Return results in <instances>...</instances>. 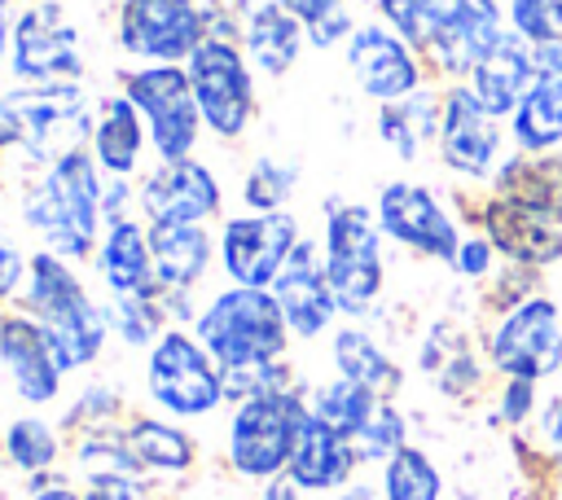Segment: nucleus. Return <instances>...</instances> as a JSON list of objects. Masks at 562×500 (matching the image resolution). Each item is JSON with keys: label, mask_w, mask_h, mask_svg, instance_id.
I'll return each instance as SVG.
<instances>
[{"label": "nucleus", "mask_w": 562, "mask_h": 500, "mask_svg": "<svg viewBox=\"0 0 562 500\" xmlns=\"http://www.w3.org/2000/svg\"><path fill=\"white\" fill-rule=\"evenodd\" d=\"M22 311L40 320V329L48 333V342H53V351H57L66 373L88 368L105 351V338L114 333L110 307H101L88 294V285L75 276L70 259H61L53 250H35L26 259Z\"/></svg>", "instance_id": "obj_1"}, {"label": "nucleus", "mask_w": 562, "mask_h": 500, "mask_svg": "<svg viewBox=\"0 0 562 500\" xmlns=\"http://www.w3.org/2000/svg\"><path fill=\"white\" fill-rule=\"evenodd\" d=\"M105 197V175L92 158L88 145L61 154L26 193L22 202V219L26 228H35L44 237V250L61 254V259H88L97 254V228L105 219L101 211Z\"/></svg>", "instance_id": "obj_2"}, {"label": "nucleus", "mask_w": 562, "mask_h": 500, "mask_svg": "<svg viewBox=\"0 0 562 500\" xmlns=\"http://www.w3.org/2000/svg\"><path fill=\"white\" fill-rule=\"evenodd\" d=\"M193 333L220 360V368H250V364L285 360V346L294 338L277 294L250 289V285L220 289L193 316Z\"/></svg>", "instance_id": "obj_3"}, {"label": "nucleus", "mask_w": 562, "mask_h": 500, "mask_svg": "<svg viewBox=\"0 0 562 500\" xmlns=\"http://www.w3.org/2000/svg\"><path fill=\"white\" fill-rule=\"evenodd\" d=\"M92 136L79 83H26L0 96V149H22L35 162H57Z\"/></svg>", "instance_id": "obj_4"}, {"label": "nucleus", "mask_w": 562, "mask_h": 500, "mask_svg": "<svg viewBox=\"0 0 562 500\" xmlns=\"http://www.w3.org/2000/svg\"><path fill=\"white\" fill-rule=\"evenodd\" d=\"M325 276L342 316H364L386 281L382 268V228L369 206L329 202L325 206Z\"/></svg>", "instance_id": "obj_5"}, {"label": "nucleus", "mask_w": 562, "mask_h": 500, "mask_svg": "<svg viewBox=\"0 0 562 500\" xmlns=\"http://www.w3.org/2000/svg\"><path fill=\"white\" fill-rule=\"evenodd\" d=\"M303 421H307V395L303 390H272V395H255V399L233 404L228 443H224L233 474L255 478V482L285 474Z\"/></svg>", "instance_id": "obj_6"}, {"label": "nucleus", "mask_w": 562, "mask_h": 500, "mask_svg": "<svg viewBox=\"0 0 562 500\" xmlns=\"http://www.w3.org/2000/svg\"><path fill=\"white\" fill-rule=\"evenodd\" d=\"M145 390L176 421H198V417H211L220 404H228L220 360L189 329H167L149 346V355H145Z\"/></svg>", "instance_id": "obj_7"}, {"label": "nucleus", "mask_w": 562, "mask_h": 500, "mask_svg": "<svg viewBox=\"0 0 562 500\" xmlns=\"http://www.w3.org/2000/svg\"><path fill=\"white\" fill-rule=\"evenodd\" d=\"M127 101L140 110L158 162H184L198 149L202 110L184 66H140L123 75Z\"/></svg>", "instance_id": "obj_8"}, {"label": "nucleus", "mask_w": 562, "mask_h": 500, "mask_svg": "<svg viewBox=\"0 0 562 500\" xmlns=\"http://www.w3.org/2000/svg\"><path fill=\"white\" fill-rule=\"evenodd\" d=\"M184 70L202 110V127H211V136L220 140L246 136L255 118V75L246 66V48L237 39L206 35L184 61Z\"/></svg>", "instance_id": "obj_9"}, {"label": "nucleus", "mask_w": 562, "mask_h": 500, "mask_svg": "<svg viewBox=\"0 0 562 500\" xmlns=\"http://www.w3.org/2000/svg\"><path fill=\"white\" fill-rule=\"evenodd\" d=\"M211 35V4L202 0H123L119 48L154 66H180Z\"/></svg>", "instance_id": "obj_10"}, {"label": "nucleus", "mask_w": 562, "mask_h": 500, "mask_svg": "<svg viewBox=\"0 0 562 500\" xmlns=\"http://www.w3.org/2000/svg\"><path fill=\"white\" fill-rule=\"evenodd\" d=\"M9 66L22 83H79L83 79L79 26L57 0H35L13 18Z\"/></svg>", "instance_id": "obj_11"}, {"label": "nucleus", "mask_w": 562, "mask_h": 500, "mask_svg": "<svg viewBox=\"0 0 562 500\" xmlns=\"http://www.w3.org/2000/svg\"><path fill=\"white\" fill-rule=\"evenodd\" d=\"M487 355L505 377L540 382L562 368V307L544 294H527L496 320Z\"/></svg>", "instance_id": "obj_12"}, {"label": "nucleus", "mask_w": 562, "mask_h": 500, "mask_svg": "<svg viewBox=\"0 0 562 500\" xmlns=\"http://www.w3.org/2000/svg\"><path fill=\"white\" fill-rule=\"evenodd\" d=\"M501 35L496 0H422V53L452 79H470Z\"/></svg>", "instance_id": "obj_13"}, {"label": "nucleus", "mask_w": 562, "mask_h": 500, "mask_svg": "<svg viewBox=\"0 0 562 500\" xmlns=\"http://www.w3.org/2000/svg\"><path fill=\"white\" fill-rule=\"evenodd\" d=\"M299 219L290 211H250V215H233L224 219L220 232V259L233 285H250V289H272V281L281 276V268L290 263L294 246H299Z\"/></svg>", "instance_id": "obj_14"}, {"label": "nucleus", "mask_w": 562, "mask_h": 500, "mask_svg": "<svg viewBox=\"0 0 562 500\" xmlns=\"http://www.w3.org/2000/svg\"><path fill=\"white\" fill-rule=\"evenodd\" d=\"M373 215H378V228L391 241H400L404 250H417V254L439 259V263H452L461 250V232H457L452 215L443 211V202L426 184H413V180L382 184Z\"/></svg>", "instance_id": "obj_15"}, {"label": "nucleus", "mask_w": 562, "mask_h": 500, "mask_svg": "<svg viewBox=\"0 0 562 500\" xmlns=\"http://www.w3.org/2000/svg\"><path fill=\"white\" fill-rule=\"evenodd\" d=\"M483 232L522 268H549L562 259V215L527 193L496 189V197L483 206Z\"/></svg>", "instance_id": "obj_16"}, {"label": "nucleus", "mask_w": 562, "mask_h": 500, "mask_svg": "<svg viewBox=\"0 0 562 500\" xmlns=\"http://www.w3.org/2000/svg\"><path fill=\"white\" fill-rule=\"evenodd\" d=\"M220 202H224L220 180L198 158L158 162L136 189V206L145 224H206L220 215Z\"/></svg>", "instance_id": "obj_17"}, {"label": "nucleus", "mask_w": 562, "mask_h": 500, "mask_svg": "<svg viewBox=\"0 0 562 500\" xmlns=\"http://www.w3.org/2000/svg\"><path fill=\"white\" fill-rule=\"evenodd\" d=\"M439 158L448 171L465 180H483L496 167L501 154V127L496 114L483 110V101L470 92V83H452L443 92V114H439Z\"/></svg>", "instance_id": "obj_18"}, {"label": "nucleus", "mask_w": 562, "mask_h": 500, "mask_svg": "<svg viewBox=\"0 0 562 500\" xmlns=\"http://www.w3.org/2000/svg\"><path fill=\"white\" fill-rule=\"evenodd\" d=\"M347 70L356 79V88L364 96H373L378 105L400 101L408 92L422 88V66L408 39H400L391 26H356L347 39Z\"/></svg>", "instance_id": "obj_19"}, {"label": "nucleus", "mask_w": 562, "mask_h": 500, "mask_svg": "<svg viewBox=\"0 0 562 500\" xmlns=\"http://www.w3.org/2000/svg\"><path fill=\"white\" fill-rule=\"evenodd\" d=\"M0 368L13 382V395L31 408H44L61 395V360L48 342V333L40 329L35 316L26 311H4L0 316Z\"/></svg>", "instance_id": "obj_20"}, {"label": "nucleus", "mask_w": 562, "mask_h": 500, "mask_svg": "<svg viewBox=\"0 0 562 500\" xmlns=\"http://www.w3.org/2000/svg\"><path fill=\"white\" fill-rule=\"evenodd\" d=\"M272 294H277V303L285 311L290 333L303 338V342L321 338L338 316V303H334V289H329V276H325V254H316L312 241L294 246L290 263L272 281Z\"/></svg>", "instance_id": "obj_21"}, {"label": "nucleus", "mask_w": 562, "mask_h": 500, "mask_svg": "<svg viewBox=\"0 0 562 500\" xmlns=\"http://www.w3.org/2000/svg\"><path fill=\"white\" fill-rule=\"evenodd\" d=\"M540 75L509 114V136L518 154H553L562 145V44H536Z\"/></svg>", "instance_id": "obj_22"}, {"label": "nucleus", "mask_w": 562, "mask_h": 500, "mask_svg": "<svg viewBox=\"0 0 562 500\" xmlns=\"http://www.w3.org/2000/svg\"><path fill=\"white\" fill-rule=\"evenodd\" d=\"M540 61H536V44L522 39L518 31H505L470 70V92L483 101L487 114L505 118L518 110V101L527 96V88L536 83Z\"/></svg>", "instance_id": "obj_23"}, {"label": "nucleus", "mask_w": 562, "mask_h": 500, "mask_svg": "<svg viewBox=\"0 0 562 500\" xmlns=\"http://www.w3.org/2000/svg\"><path fill=\"white\" fill-rule=\"evenodd\" d=\"M356 465H360L356 447H351L338 430H329L325 421H316V417L307 412V421H303V430H299V443H294V456H290V465H285L290 482H294L299 491L329 496V491H338V487L351 482Z\"/></svg>", "instance_id": "obj_24"}, {"label": "nucleus", "mask_w": 562, "mask_h": 500, "mask_svg": "<svg viewBox=\"0 0 562 500\" xmlns=\"http://www.w3.org/2000/svg\"><path fill=\"white\" fill-rule=\"evenodd\" d=\"M97 276L110 289V298H136V294H162L154 276V254H149V224L140 219H119L105 228V241L97 246Z\"/></svg>", "instance_id": "obj_25"}, {"label": "nucleus", "mask_w": 562, "mask_h": 500, "mask_svg": "<svg viewBox=\"0 0 562 500\" xmlns=\"http://www.w3.org/2000/svg\"><path fill=\"white\" fill-rule=\"evenodd\" d=\"M140 110L127 101V92H110L97 101V118H92V136H88V149L101 167V175H119V180H132L136 167H140V154H145V127H140Z\"/></svg>", "instance_id": "obj_26"}, {"label": "nucleus", "mask_w": 562, "mask_h": 500, "mask_svg": "<svg viewBox=\"0 0 562 500\" xmlns=\"http://www.w3.org/2000/svg\"><path fill=\"white\" fill-rule=\"evenodd\" d=\"M149 254L162 294H193L211 268V232L202 224H149Z\"/></svg>", "instance_id": "obj_27"}, {"label": "nucleus", "mask_w": 562, "mask_h": 500, "mask_svg": "<svg viewBox=\"0 0 562 500\" xmlns=\"http://www.w3.org/2000/svg\"><path fill=\"white\" fill-rule=\"evenodd\" d=\"M237 22H241V48L263 75H285L307 44V26L281 0H263L246 9Z\"/></svg>", "instance_id": "obj_28"}, {"label": "nucleus", "mask_w": 562, "mask_h": 500, "mask_svg": "<svg viewBox=\"0 0 562 500\" xmlns=\"http://www.w3.org/2000/svg\"><path fill=\"white\" fill-rule=\"evenodd\" d=\"M439 114H443V96L417 88L400 101L378 105V136L395 158L413 162L430 140H439Z\"/></svg>", "instance_id": "obj_29"}, {"label": "nucleus", "mask_w": 562, "mask_h": 500, "mask_svg": "<svg viewBox=\"0 0 562 500\" xmlns=\"http://www.w3.org/2000/svg\"><path fill=\"white\" fill-rule=\"evenodd\" d=\"M329 360H334L338 377H347V382L373 390L378 399H391V395L404 386V368L378 346L373 333H364V329H356V325H342V329L334 333Z\"/></svg>", "instance_id": "obj_30"}, {"label": "nucleus", "mask_w": 562, "mask_h": 500, "mask_svg": "<svg viewBox=\"0 0 562 500\" xmlns=\"http://www.w3.org/2000/svg\"><path fill=\"white\" fill-rule=\"evenodd\" d=\"M123 439H127V452L140 474H184L198 461L193 434L162 417H132L123 425Z\"/></svg>", "instance_id": "obj_31"}, {"label": "nucleus", "mask_w": 562, "mask_h": 500, "mask_svg": "<svg viewBox=\"0 0 562 500\" xmlns=\"http://www.w3.org/2000/svg\"><path fill=\"white\" fill-rule=\"evenodd\" d=\"M378 404H382V399H378L373 390H364V386H356V382H347V377H329V382H321V386L307 390V412H312L316 421H325L329 430H338L347 443L364 430V421L373 417Z\"/></svg>", "instance_id": "obj_32"}, {"label": "nucleus", "mask_w": 562, "mask_h": 500, "mask_svg": "<svg viewBox=\"0 0 562 500\" xmlns=\"http://www.w3.org/2000/svg\"><path fill=\"white\" fill-rule=\"evenodd\" d=\"M57 456H61V439L44 417L26 412V417H13L4 425V461L13 469H22L26 478L48 474L57 465Z\"/></svg>", "instance_id": "obj_33"}, {"label": "nucleus", "mask_w": 562, "mask_h": 500, "mask_svg": "<svg viewBox=\"0 0 562 500\" xmlns=\"http://www.w3.org/2000/svg\"><path fill=\"white\" fill-rule=\"evenodd\" d=\"M439 496H443V478L422 447L404 443L382 465V500H439Z\"/></svg>", "instance_id": "obj_34"}, {"label": "nucleus", "mask_w": 562, "mask_h": 500, "mask_svg": "<svg viewBox=\"0 0 562 500\" xmlns=\"http://www.w3.org/2000/svg\"><path fill=\"white\" fill-rule=\"evenodd\" d=\"M110 325L123 338V346H154L167 325L162 294H136V298H110Z\"/></svg>", "instance_id": "obj_35"}, {"label": "nucleus", "mask_w": 562, "mask_h": 500, "mask_svg": "<svg viewBox=\"0 0 562 500\" xmlns=\"http://www.w3.org/2000/svg\"><path fill=\"white\" fill-rule=\"evenodd\" d=\"M294 189H299V167L263 154V158L250 162V171L241 180V202L250 211L268 215V211H285V202L294 197Z\"/></svg>", "instance_id": "obj_36"}, {"label": "nucleus", "mask_w": 562, "mask_h": 500, "mask_svg": "<svg viewBox=\"0 0 562 500\" xmlns=\"http://www.w3.org/2000/svg\"><path fill=\"white\" fill-rule=\"evenodd\" d=\"M404 434H408L404 412H400L391 399H382V404L373 408V417L364 421V430L351 439V447H356L360 465H364V461H382V465H386V461L404 447Z\"/></svg>", "instance_id": "obj_37"}, {"label": "nucleus", "mask_w": 562, "mask_h": 500, "mask_svg": "<svg viewBox=\"0 0 562 500\" xmlns=\"http://www.w3.org/2000/svg\"><path fill=\"white\" fill-rule=\"evenodd\" d=\"M509 22L531 44H562V0H509Z\"/></svg>", "instance_id": "obj_38"}, {"label": "nucleus", "mask_w": 562, "mask_h": 500, "mask_svg": "<svg viewBox=\"0 0 562 500\" xmlns=\"http://www.w3.org/2000/svg\"><path fill=\"white\" fill-rule=\"evenodd\" d=\"M119 408H123L119 390L105 386V382H97V386H88V390L75 399V408L66 412V425H75L79 434H88V430H105V425H114Z\"/></svg>", "instance_id": "obj_39"}, {"label": "nucleus", "mask_w": 562, "mask_h": 500, "mask_svg": "<svg viewBox=\"0 0 562 500\" xmlns=\"http://www.w3.org/2000/svg\"><path fill=\"white\" fill-rule=\"evenodd\" d=\"M83 500H149L140 474H92L83 478Z\"/></svg>", "instance_id": "obj_40"}, {"label": "nucleus", "mask_w": 562, "mask_h": 500, "mask_svg": "<svg viewBox=\"0 0 562 500\" xmlns=\"http://www.w3.org/2000/svg\"><path fill=\"white\" fill-rule=\"evenodd\" d=\"M378 13L386 18V26L408 39L413 48H422V0H378Z\"/></svg>", "instance_id": "obj_41"}, {"label": "nucleus", "mask_w": 562, "mask_h": 500, "mask_svg": "<svg viewBox=\"0 0 562 500\" xmlns=\"http://www.w3.org/2000/svg\"><path fill=\"white\" fill-rule=\"evenodd\" d=\"M492 241L487 237H461V250H457V259H452V268L461 272V276H470V281H479V276H487L492 272Z\"/></svg>", "instance_id": "obj_42"}, {"label": "nucleus", "mask_w": 562, "mask_h": 500, "mask_svg": "<svg viewBox=\"0 0 562 500\" xmlns=\"http://www.w3.org/2000/svg\"><path fill=\"white\" fill-rule=\"evenodd\" d=\"M531 412H536V382L509 377L505 390H501V417H505L509 425H518V421H527Z\"/></svg>", "instance_id": "obj_43"}, {"label": "nucleus", "mask_w": 562, "mask_h": 500, "mask_svg": "<svg viewBox=\"0 0 562 500\" xmlns=\"http://www.w3.org/2000/svg\"><path fill=\"white\" fill-rule=\"evenodd\" d=\"M22 281H26V259H22V250L13 246V237L4 232V224H0V303L13 298Z\"/></svg>", "instance_id": "obj_44"}, {"label": "nucleus", "mask_w": 562, "mask_h": 500, "mask_svg": "<svg viewBox=\"0 0 562 500\" xmlns=\"http://www.w3.org/2000/svg\"><path fill=\"white\" fill-rule=\"evenodd\" d=\"M351 31H356V26H351V13L338 9V13H329V18H321V22L307 26V44H312V48H334V44H347Z\"/></svg>", "instance_id": "obj_45"}, {"label": "nucleus", "mask_w": 562, "mask_h": 500, "mask_svg": "<svg viewBox=\"0 0 562 500\" xmlns=\"http://www.w3.org/2000/svg\"><path fill=\"white\" fill-rule=\"evenodd\" d=\"M303 26H312V22H321V18H329V13H338V9H347L342 0H281Z\"/></svg>", "instance_id": "obj_46"}, {"label": "nucleus", "mask_w": 562, "mask_h": 500, "mask_svg": "<svg viewBox=\"0 0 562 500\" xmlns=\"http://www.w3.org/2000/svg\"><path fill=\"white\" fill-rule=\"evenodd\" d=\"M540 434H544L549 447L562 452V395L544 399V408H540Z\"/></svg>", "instance_id": "obj_47"}, {"label": "nucleus", "mask_w": 562, "mask_h": 500, "mask_svg": "<svg viewBox=\"0 0 562 500\" xmlns=\"http://www.w3.org/2000/svg\"><path fill=\"white\" fill-rule=\"evenodd\" d=\"M303 491L290 482V474H277V478H268L263 482V500H299Z\"/></svg>", "instance_id": "obj_48"}, {"label": "nucleus", "mask_w": 562, "mask_h": 500, "mask_svg": "<svg viewBox=\"0 0 562 500\" xmlns=\"http://www.w3.org/2000/svg\"><path fill=\"white\" fill-rule=\"evenodd\" d=\"M26 500H83V491L66 487V482H48V487H31Z\"/></svg>", "instance_id": "obj_49"}, {"label": "nucleus", "mask_w": 562, "mask_h": 500, "mask_svg": "<svg viewBox=\"0 0 562 500\" xmlns=\"http://www.w3.org/2000/svg\"><path fill=\"white\" fill-rule=\"evenodd\" d=\"M329 500H378V491H373L369 482H347V487H338Z\"/></svg>", "instance_id": "obj_50"}, {"label": "nucleus", "mask_w": 562, "mask_h": 500, "mask_svg": "<svg viewBox=\"0 0 562 500\" xmlns=\"http://www.w3.org/2000/svg\"><path fill=\"white\" fill-rule=\"evenodd\" d=\"M9 39H13V26H9V0H0V57H4Z\"/></svg>", "instance_id": "obj_51"}, {"label": "nucleus", "mask_w": 562, "mask_h": 500, "mask_svg": "<svg viewBox=\"0 0 562 500\" xmlns=\"http://www.w3.org/2000/svg\"><path fill=\"white\" fill-rule=\"evenodd\" d=\"M202 4H211V0H202Z\"/></svg>", "instance_id": "obj_52"}, {"label": "nucleus", "mask_w": 562, "mask_h": 500, "mask_svg": "<svg viewBox=\"0 0 562 500\" xmlns=\"http://www.w3.org/2000/svg\"><path fill=\"white\" fill-rule=\"evenodd\" d=\"M558 307H562V303H558Z\"/></svg>", "instance_id": "obj_53"}]
</instances>
